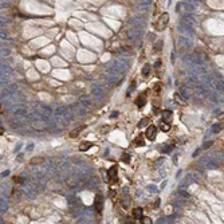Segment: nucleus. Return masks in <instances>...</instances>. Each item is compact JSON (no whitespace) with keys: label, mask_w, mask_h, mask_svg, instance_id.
I'll return each instance as SVG.
<instances>
[{"label":"nucleus","mask_w":224,"mask_h":224,"mask_svg":"<svg viewBox=\"0 0 224 224\" xmlns=\"http://www.w3.org/2000/svg\"><path fill=\"white\" fill-rule=\"evenodd\" d=\"M85 129V126H79V128H77V129H74V130H71L70 132V137H71V138H75V137H78V134H79V133L82 132Z\"/></svg>","instance_id":"9d476101"},{"label":"nucleus","mask_w":224,"mask_h":224,"mask_svg":"<svg viewBox=\"0 0 224 224\" xmlns=\"http://www.w3.org/2000/svg\"><path fill=\"white\" fill-rule=\"evenodd\" d=\"M121 161L125 164H129L130 162V154L129 153H122V156H121Z\"/></svg>","instance_id":"ddd939ff"},{"label":"nucleus","mask_w":224,"mask_h":224,"mask_svg":"<svg viewBox=\"0 0 224 224\" xmlns=\"http://www.w3.org/2000/svg\"><path fill=\"white\" fill-rule=\"evenodd\" d=\"M94 208L98 213H101L102 209H103V200H102V196L97 195L95 196V200H94Z\"/></svg>","instance_id":"39448f33"},{"label":"nucleus","mask_w":224,"mask_h":224,"mask_svg":"<svg viewBox=\"0 0 224 224\" xmlns=\"http://www.w3.org/2000/svg\"><path fill=\"white\" fill-rule=\"evenodd\" d=\"M158 128H160L162 132L166 133V132H169V130H171V124H166V122H162V121H161V124H160V126H158Z\"/></svg>","instance_id":"f8f14e48"},{"label":"nucleus","mask_w":224,"mask_h":224,"mask_svg":"<svg viewBox=\"0 0 224 224\" xmlns=\"http://www.w3.org/2000/svg\"><path fill=\"white\" fill-rule=\"evenodd\" d=\"M148 124H150V118H149V117H144V118L138 122V128H145Z\"/></svg>","instance_id":"9b49d317"},{"label":"nucleus","mask_w":224,"mask_h":224,"mask_svg":"<svg viewBox=\"0 0 224 224\" xmlns=\"http://www.w3.org/2000/svg\"><path fill=\"white\" fill-rule=\"evenodd\" d=\"M2 133H3V129H2V128H0V134H2Z\"/></svg>","instance_id":"4be33fe9"},{"label":"nucleus","mask_w":224,"mask_h":224,"mask_svg":"<svg viewBox=\"0 0 224 224\" xmlns=\"http://www.w3.org/2000/svg\"><path fill=\"white\" fill-rule=\"evenodd\" d=\"M91 146H94L93 142H90V141H82L81 145H79V149H81L82 152H86V150H89Z\"/></svg>","instance_id":"1a4fd4ad"},{"label":"nucleus","mask_w":224,"mask_h":224,"mask_svg":"<svg viewBox=\"0 0 224 224\" xmlns=\"http://www.w3.org/2000/svg\"><path fill=\"white\" fill-rule=\"evenodd\" d=\"M153 90L156 91V94H160V91H161V85H160V83H156L154 87H153Z\"/></svg>","instance_id":"2eb2a0df"},{"label":"nucleus","mask_w":224,"mask_h":224,"mask_svg":"<svg viewBox=\"0 0 224 224\" xmlns=\"http://www.w3.org/2000/svg\"><path fill=\"white\" fill-rule=\"evenodd\" d=\"M117 173H118V166L117 165H113V166H110L109 168V171H107V176H109V179H110V181H117Z\"/></svg>","instance_id":"7ed1b4c3"},{"label":"nucleus","mask_w":224,"mask_h":224,"mask_svg":"<svg viewBox=\"0 0 224 224\" xmlns=\"http://www.w3.org/2000/svg\"><path fill=\"white\" fill-rule=\"evenodd\" d=\"M157 133H158V128H157L156 125H149L146 128V132H145V137H146L149 141H154Z\"/></svg>","instance_id":"f03ea898"},{"label":"nucleus","mask_w":224,"mask_h":224,"mask_svg":"<svg viewBox=\"0 0 224 224\" xmlns=\"http://www.w3.org/2000/svg\"><path fill=\"white\" fill-rule=\"evenodd\" d=\"M141 220H142V223H145V224H150L152 223L150 219H149V217H144V216H142V219H141Z\"/></svg>","instance_id":"dca6fc26"},{"label":"nucleus","mask_w":224,"mask_h":224,"mask_svg":"<svg viewBox=\"0 0 224 224\" xmlns=\"http://www.w3.org/2000/svg\"><path fill=\"white\" fill-rule=\"evenodd\" d=\"M212 144H213V142H212V141H208V142H205V144H204V146H203V148H204V149H207V148L212 146Z\"/></svg>","instance_id":"f3484780"},{"label":"nucleus","mask_w":224,"mask_h":224,"mask_svg":"<svg viewBox=\"0 0 224 224\" xmlns=\"http://www.w3.org/2000/svg\"><path fill=\"white\" fill-rule=\"evenodd\" d=\"M220 130V125H216V126H213V132H219Z\"/></svg>","instance_id":"aec40b11"},{"label":"nucleus","mask_w":224,"mask_h":224,"mask_svg":"<svg viewBox=\"0 0 224 224\" xmlns=\"http://www.w3.org/2000/svg\"><path fill=\"white\" fill-rule=\"evenodd\" d=\"M133 145H134V146H144V145H145V138H144V134L137 136L136 138L133 140Z\"/></svg>","instance_id":"423d86ee"},{"label":"nucleus","mask_w":224,"mask_h":224,"mask_svg":"<svg viewBox=\"0 0 224 224\" xmlns=\"http://www.w3.org/2000/svg\"><path fill=\"white\" fill-rule=\"evenodd\" d=\"M150 74V65H145L142 67V75L144 77H148Z\"/></svg>","instance_id":"4468645a"},{"label":"nucleus","mask_w":224,"mask_h":224,"mask_svg":"<svg viewBox=\"0 0 224 224\" xmlns=\"http://www.w3.org/2000/svg\"><path fill=\"white\" fill-rule=\"evenodd\" d=\"M136 103H137V107H144L145 106V103H146V97L144 95H140V97H137V99H136Z\"/></svg>","instance_id":"0eeeda50"},{"label":"nucleus","mask_w":224,"mask_h":224,"mask_svg":"<svg viewBox=\"0 0 224 224\" xmlns=\"http://www.w3.org/2000/svg\"><path fill=\"white\" fill-rule=\"evenodd\" d=\"M171 150H172V146H171V145H169V146H168V148H164V149H162V152H164V153H166V152H171Z\"/></svg>","instance_id":"6ab92c4d"},{"label":"nucleus","mask_w":224,"mask_h":224,"mask_svg":"<svg viewBox=\"0 0 224 224\" xmlns=\"http://www.w3.org/2000/svg\"><path fill=\"white\" fill-rule=\"evenodd\" d=\"M42 161H43V158H35V160L31 161V162H32V164H38V162H42Z\"/></svg>","instance_id":"a211bd4d"},{"label":"nucleus","mask_w":224,"mask_h":224,"mask_svg":"<svg viewBox=\"0 0 224 224\" xmlns=\"http://www.w3.org/2000/svg\"><path fill=\"white\" fill-rule=\"evenodd\" d=\"M113 196H116V191H110V197H113Z\"/></svg>","instance_id":"412c9836"},{"label":"nucleus","mask_w":224,"mask_h":224,"mask_svg":"<svg viewBox=\"0 0 224 224\" xmlns=\"http://www.w3.org/2000/svg\"><path fill=\"white\" fill-rule=\"evenodd\" d=\"M168 23H169V14H168V12H164L158 19H157L156 30H157V31H164L165 28H166Z\"/></svg>","instance_id":"f257e3e1"},{"label":"nucleus","mask_w":224,"mask_h":224,"mask_svg":"<svg viewBox=\"0 0 224 224\" xmlns=\"http://www.w3.org/2000/svg\"><path fill=\"white\" fill-rule=\"evenodd\" d=\"M161 120H162V122H166V124H171L172 120H173V113L171 111V110H164L162 113H161Z\"/></svg>","instance_id":"20e7f679"},{"label":"nucleus","mask_w":224,"mask_h":224,"mask_svg":"<svg viewBox=\"0 0 224 224\" xmlns=\"http://www.w3.org/2000/svg\"><path fill=\"white\" fill-rule=\"evenodd\" d=\"M142 216H144V209L142 208H136V209L133 211V217H134L136 220H141Z\"/></svg>","instance_id":"6e6552de"}]
</instances>
